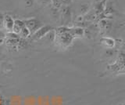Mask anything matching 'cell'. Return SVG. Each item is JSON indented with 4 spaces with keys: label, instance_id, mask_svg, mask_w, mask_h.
<instances>
[{
    "label": "cell",
    "instance_id": "obj_2",
    "mask_svg": "<svg viewBox=\"0 0 125 105\" xmlns=\"http://www.w3.org/2000/svg\"><path fill=\"white\" fill-rule=\"evenodd\" d=\"M23 21L24 23L26 28H27V29L30 31L31 35L34 34L36 31H38L43 26L42 23L35 17L25 19V20H23Z\"/></svg>",
    "mask_w": 125,
    "mask_h": 105
},
{
    "label": "cell",
    "instance_id": "obj_13",
    "mask_svg": "<svg viewBox=\"0 0 125 105\" xmlns=\"http://www.w3.org/2000/svg\"><path fill=\"white\" fill-rule=\"evenodd\" d=\"M103 42L107 46H113L114 45V41L113 39H110V38H104L103 40Z\"/></svg>",
    "mask_w": 125,
    "mask_h": 105
},
{
    "label": "cell",
    "instance_id": "obj_11",
    "mask_svg": "<svg viewBox=\"0 0 125 105\" xmlns=\"http://www.w3.org/2000/svg\"><path fill=\"white\" fill-rule=\"evenodd\" d=\"M51 11V15L54 17V18H59L60 16V10H58V9H56V8H53V7H52L50 10Z\"/></svg>",
    "mask_w": 125,
    "mask_h": 105
},
{
    "label": "cell",
    "instance_id": "obj_17",
    "mask_svg": "<svg viewBox=\"0 0 125 105\" xmlns=\"http://www.w3.org/2000/svg\"><path fill=\"white\" fill-rule=\"evenodd\" d=\"M6 38V34L2 32V31H0V45L2 44L5 42Z\"/></svg>",
    "mask_w": 125,
    "mask_h": 105
},
{
    "label": "cell",
    "instance_id": "obj_4",
    "mask_svg": "<svg viewBox=\"0 0 125 105\" xmlns=\"http://www.w3.org/2000/svg\"><path fill=\"white\" fill-rule=\"evenodd\" d=\"M14 25V20L10 15H5L4 16V21H3V27L4 30H6L7 32H13Z\"/></svg>",
    "mask_w": 125,
    "mask_h": 105
},
{
    "label": "cell",
    "instance_id": "obj_5",
    "mask_svg": "<svg viewBox=\"0 0 125 105\" xmlns=\"http://www.w3.org/2000/svg\"><path fill=\"white\" fill-rule=\"evenodd\" d=\"M60 16L62 17V21H68L71 18V10H70V6H62L60 9Z\"/></svg>",
    "mask_w": 125,
    "mask_h": 105
},
{
    "label": "cell",
    "instance_id": "obj_3",
    "mask_svg": "<svg viewBox=\"0 0 125 105\" xmlns=\"http://www.w3.org/2000/svg\"><path fill=\"white\" fill-rule=\"evenodd\" d=\"M54 29L50 25H43L42 28L36 31L34 34L31 35V39L32 40H40L42 39L50 31Z\"/></svg>",
    "mask_w": 125,
    "mask_h": 105
},
{
    "label": "cell",
    "instance_id": "obj_10",
    "mask_svg": "<svg viewBox=\"0 0 125 105\" xmlns=\"http://www.w3.org/2000/svg\"><path fill=\"white\" fill-rule=\"evenodd\" d=\"M90 8V6L88 3H84V4H81V6H80V10H81V13L82 14H85L88 12Z\"/></svg>",
    "mask_w": 125,
    "mask_h": 105
},
{
    "label": "cell",
    "instance_id": "obj_8",
    "mask_svg": "<svg viewBox=\"0 0 125 105\" xmlns=\"http://www.w3.org/2000/svg\"><path fill=\"white\" fill-rule=\"evenodd\" d=\"M55 38H56V31H55V29H52L43 38V39H46L49 42H52L55 41Z\"/></svg>",
    "mask_w": 125,
    "mask_h": 105
},
{
    "label": "cell",
    "instance_id": "obj_6",
    "mask_svg": "<svg viewBox=\"0 0 125 105\" xmlns=\"http://www.w3.org/2000/svg\"><path fill=\"white\" fill-rule=\"evenodd\" d=\"M23 27H25V24H24V23H23V20H19V19H17V20H14L13 32L17 35H19Z\"/></svg>",
    "mask_w": 125,
    "mask_h": 105
},
{
    "label": "cell",
    "instance_id": "obj_1",
    "mask_svg": "<svg viewBox=\"0 0 125 105\" xmlns=\"http://www.w3.org/2000/svg\"><path fill=\"white\" fill-rule=\"evenodd\" d=\"M73 39V37L69 32H67L61 34H56V38L54 42H56L61 47H67L71 44Z\"/></svg>",
    "mask_w": 125,
    "mask_h": 105
},
{
    "label": "cell",
    "instance_id": "obj_20",
    "mask_svg": "<svg viewBox=\"0 0 125 105\" xmlns=\"http://www.w3.org/2000/svg\"><path fill=\"white\" fill-rule=\"evenodd\" d=\"M105 1H106V0H105Z\"/></svg>",
    "mask_w": 125,
    "mask_h": 105
},
{
    "label": "cell",
    "instance_id": "obj_12",
    "mask_svg": "<svg viewBox=\"0 0 125 105\" xmlns=\"http://www.w3.org/2000/svg\"><path fill=\"white\" fill-rule=\"evenodd\" d=\"M51 1H52V5L53 8H56L58 10H60L61 8L62 5L60 2V0H51Z\"/></svg>",
    "mask_w": 125,
    "mask_h": 105
},
{
    "label": "cell",
    "instance_id": "obj_18",
    "mask_svg": "<svg viewBox=\"0 0 125 105\" xmlns=\"http://www.w3.org/2000/svg\"><path fill=\"white\" fill-rule=\"evenodd\" d=\"M94 1H95V2L97 3V2H101V1H103V0H94Z\"/></svg>",
    "mask_w": 125,
    "mask_h": 105
},
{
    "label": "cell",
    "instance_id": "obj_19",
    "mask_svg": "<svg viewBox=\"0 0 125 105\" xmlns=\"http://www.w3.org/2000/svg\"><path fill=\"white\" fill-rule=\"evenodd\" d=\"M0 57H1V50H0Z\"/></svg>",
    "mask_w": 125,
    "mask_h": 105
},
{
    "label": "cell",
    "instance_id": "obj_9",
    "mask_svg": "<svg viewBox=\"0 0 125 105\" xmlns=\"http://www.w3.org/2000/svg\"><path fill=\"white\" fill-rule=\"evenodd\" d=\"M18 35L20 36V38H21L26 39L27 38H28L31 35V32H30V31L27 29V28H26V27H23Z\"/></svg>",
    "mask_w": 125,
    "mask_h": 105
},
{
    "label": "cell",
    "instance_id": "obj_16",
    "mask_svg": "<svg viewBox=\"0 0 125 105\" xmlns=\"http://www.w3.org/2000/svg\"><path fill=\"white\" fill-rule=\"evenodd\" d=\"M62 6H70L72 3L73 0H60Z\"/></svg>",
    "mask_w": 125,
    "mask_h": 105
},
{
    "label": "cell",
    "instance_id": "obj_14",
    "mask_svg": "<svg viewBox=\"0 0 125 105\" xmlns=\"http://www.w3.org/2000/svg\"><path fill=\"white\" fill-rule=\"evenodd\" d=\"M23 4L25 7H31L34 4V0H23Z\"/></svg>",
    "mask_w": 125,
    "mask_h": 105
},
{
    "label": "cell",
    "instance_id": "obj_15",
    "mask_svg": "<svg viewBox=\"0 0 125 105\" xmlns=\"http://www.w3.org/2000/svg\"><path fill=\"white\" fill-rule=\"evenodd\" d=\"M4 15L0 12V31L4 30V27H3V21H4Z\"/></svg>",
    "mask_w": 125,
    "mask_h": 105
},
{
    "label": "cell",
    "instance_id": "obj_7",
    "mask_svg": "<svg viewBox=\"0 0 125 105\" xmlns=\"http://www.w3.org/2000/svg\"><path fill=\"white\" fill-rule=\"evenodd\" d=\"M69 32L71 34L73 37L75 36H83L84 35V30L81 28H69Z\"/></svg>",
    "mask_w": 125,
    "mask_h": 105
}]
</instances>
